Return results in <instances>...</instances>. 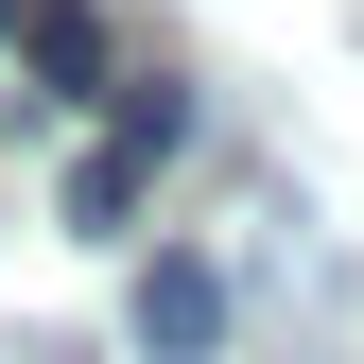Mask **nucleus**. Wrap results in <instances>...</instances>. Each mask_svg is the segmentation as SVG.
<instances>
[{"label":"nucleus","instance_id":"obj_4","mask_svg":"<svg viewBox=\"0 0 364 364\" xmlns=\"http://www.w3.org/2000/svg\"><path fill=\"white\" fill-rule=\"evenodd\" d=\"M122 139H139V156H173V139H191V87H173V70H156V87H122Z\"/></svg>","mask_w":364,"mask_h":364},{"label":"nucleus","instance_id":"obj_3","mask_svg":"<svg viewBox=\"0 0 364 364\" xmlns=\"http://www.w3.org/2000/svg\"><path fill=\"white\" fill-rule=\"evenodd\" d=\"M18 70H35V105L105 87V18H87V0H18Z\"/></svg>","mask_w":364,"mask_h":364},{"label":"nucleus","instance_id":"obj_1","mask_svg":"<svg viewBox=\"0 0 364 364\" xmlns=\"http://www.w3.org/2000/svg\"><path fill=\"white\" fill-rule=\"evenodd\" d=\"M122 330H139V364H208L225 347V278H208V260H139Z\"/></svg>","mask_w":364,"mask_h":364},{"label":"nucleus","instance_id":"obj_2","mask_svg":"<svg viewBox=\"0 0 364 364\" xmlns=\"http://www.w3.org/2000/svg\"><path fill=\"white\" fill-rule=\"evenodd\" d=\"M139 208H156V156H139V139H87V156L53 173V225H70V243H122Z\"/></svg>","mask_w":364,"mask_h":364},{"label":"nucleus","instance_id":"obj_5","mask_svg":"<svg viewBox=\"0 0 364 364\" xmlns=\"http://www.w3.org/2000/svg\"><path fill=\"white\" fill-rule=\"evenodd\" d=\"M0 35H18V0H0Z\"/></svg>","mask_w":364,"mask_h":364}]
</instances>
